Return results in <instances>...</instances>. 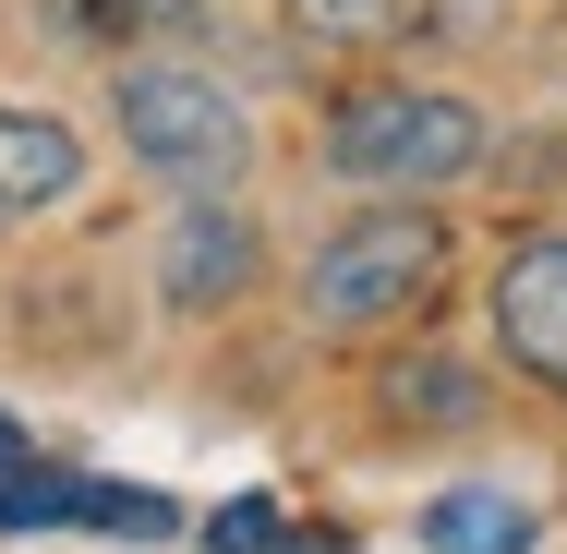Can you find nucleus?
Instances as JSON below:
<instances>
[{"label":"nucleus","instance_id":"39448f33","mask_svg":"<svg viewBox=\"0 0 567 554\" xmlns=\"http://www.w3.org/2000/svg\"><path fill=\"white\" fill-rule=\"evenodd\" d=\"M254 229L229 218L218 194H182V229H169V253H157V290H169V314H218L254 290Z\"/></svg>","mask_w":567,"mask_h":554},{"label":"nucleus","instance_id":"f03ea898","mask_svg":"<svg viewBox=\"0 0 567 554\" xmlns=\"http://www.w3.org/2000/svg\"><path fill=\"white\" fill-rule=\"evenodd\" d=\"M110 109H121V145H133L169 194H229V181L254 169L241 97L206 85V73H182V61H133V73L110 85Z\"/></svg>","mask_w":567,"mask_h":554},{"label":"nucleus","instance_id":"f257e3e1","mask_svg":"<svg viewBox=\"0 0 567 554\" xmlns=\"http://www.w3.org/2000/svg\"><path fill=\"white\" fill-rule=\"evenodd\" d=\"M435 290H447V229L423 206H362L302 265V314L327 337H386V326H411Z\"/></svg>","mask_w":567,"mask_h":554},{"label":"nucleus","instance_id":"9b49d317","mask_svg":"<svg viewBox=\"0 0 567 554\" xmlns=\"http://www.w3.org/2000/svg\"><path fill=\"white\" fill-rule=\"evenodd\" d=\"M157 12H169V0H73L85 36H133V24H157Z\"/></svg>","mask_w":567,"mask_h":554},{"label":"nucleus","instance_id":"20e7f679","mask_svg":"<svg viewBox=\"0 0 567 554\" xmlns=\"http://www.w3.org/2000/svg\"><path fill=\"white\" fill-rule=\"evenodd\" d=\"M495 337H507V362H519L532 386L567 398V229L507 253V278H495Z\"/></svg>","mask_w":567,"mask_h":554},{"label":"nucleus","instance_id":"423d86ee","mask_svg":"<svg viewBox=\"0 0 567 554\" xmlns=\"http://www.w3.org/2000/svg\"><path fill=\"white\" fill-rule=\"evenodd\" d=\"M73 181H85V145H73L61 121L0 109V229H24V218H49V206H73Z\"/></svg>","mask_w":567,"mask_h":554},{"label":"nucleus","instance_id":"0eeeda50","mask_svg":"<svg viewBox=\"0 0 567 554\" xmlns=\"http://www.w3.org/2000/svg\"><path fill=\"white\" fill-rule=\"evenodd\" d=\"M423 543L435 554H532V506H507V494H435Z\"/></svg>","mask_w":567,"mask_h":554},{"label":"nucleus","instance_id":"6e6552de","mask_svg":"<svg viewBox=\"0 0 567 554\" xmlns=\"http://www.w3.org/2000/svg\"><path fill=\"white\" fill-rule=\"evenodd\" d=\"M471 410H483V386L458 362H399L386 374V422H471Z\"/></svg>","mask_w":567,"mask_h":554},{"label":"nucleus","instance_id":"9d476101","mask_svg":"<svg viewBox=\"0 0 567 554\" xmlns=\"http://www.w3.org/2000/svg\"><path fill=\"white\" fill-rule=\"evenodd\" d=\"M206 543H218V554H278V543H290V519H278L266 494H241V506H218V519H206Z\"/></svg>","mask_w":567,"mask_h":554},{"label":"nucleus","instance_id":"7ed1b4c3","mask_svg":"<svg viewBox=\"0 0 567 554\" xmlns=\"http://www.w3.org/2000/svg\"><path fill=\"white\" fill-rule=\"evenodd\" d=\"M471 157H483V109H458L435 85H362L327 121V169L362 194H423V181H458Z\"/></svg>","mask_w":567,"mask_h":554},{"label":"nucleus","instance_id":"1a4fd4ad","mask_svg":"<svg viewBox=\"0 0 567 554\" xmlns=\"http://www.w3.org/2000/svg\"><path fill=\"white\" fill-rule=\"evenodd\" d=\"M290 24L302 36H411L423 0H290Z\"/></svg>","mask_w":567,"mask_h":554}]
</instances>
